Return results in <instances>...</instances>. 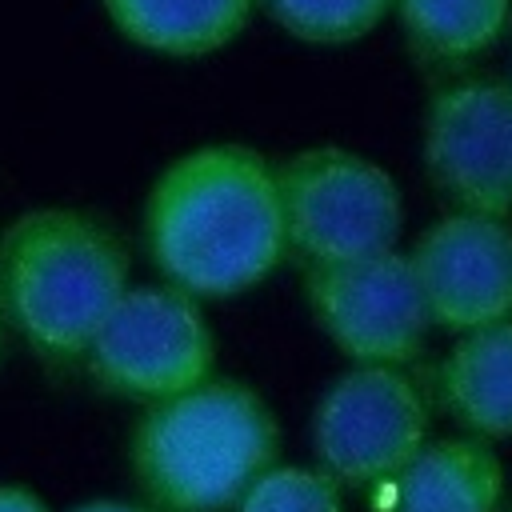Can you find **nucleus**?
<instances>
[{"label":"nucleus","mask_w":512,"mask_h":512,"mask_svg":"<svg viewBox=\"0 0 512 512\" xmlns=\"http://www.w3.org/2000/svg\"><path fill=\"white\" fill-rule=\"evenodd\" d=\"M144 248L192 300L256 288L288 252L276 168L240 144L176 156L144 200Z\"/></svg>","instance_id":"f257e3e1"},{"label":"nucleus","mask_w":512,"mask_h":512,"mask_svg":"<svg viewBox=\"0 0 512 512\" xmlns=\"http://www.w3.org/2000/svg\"><path fill=\"white\" fill-rule=\"evenodd\" d=\"M128 248L80 208H28L0 232V296L12 332L48 368L84 364L128 292Z\"/></svg>","instance_id":"f03ea898"},{"label":"nucleus","mask_w":512,"mask_h":512,"mask_svg":"<svg viewBox=\"0 0 512 512\" xmlns=\"http://www.w3.org/2000/svg\"><path fill=\"white\" fill-rule=\"evenodd\" d=\"M276 448L272 408L248 384L208 376L144 408L128 464L152 512H228L272 468Z\"/></svg>","instance_id":"7ed1b4c3"},{"label":"nucleus","mask_w":512,"mask_h":512,"mask_svg":"<svg viewBox=\"0 0 512 512\" xmlns=\"http://www.w3.org/2000/svg\"><path fill=\"white\" fill-rule=\"evenodd\" d=\"M288 248L312 268L392 252L404 204L396 180L360 152L304 148L276 168Z\"/></svg>","instance_id":"20e7f679"},{"label":"nucleus","mask_w":512,"mask_h":512,"mask_svg":"<svg viewBox=\"0 0 512 512\" xmlns=\"http://www.w3.org/2000/svg\"><path fill=\"white\" fill-rule=\"evenodd\" d=\"M216 340L192 296L172 284H132L96 332L84 368L100 392L160 404L212 376Z\"/></svg>","instance_id":"39448f33"},{"label":"nucleus","mask_w":512,"mask_h":512,"mask_svg":"<svg viewBox=\"0 0 512 512\" xmlns=\"http://www.w3.org/2000/svg\"><path fill=\"white\" fill-rule=\"evenodd\" d=\"M428 408L400 368L356 364L336 376L312 412V448L336 484L396 480L428 444Z\"/></svg>","instance_id":"423d86ee"},{"label":"nucleus","mask_w":512,"mask_h":512,"mask_svg":"<svg viewBox=\"0 0 512 512\" xmlns=\"http://www.w3.org/2000/svg\"><path fill=\"white\" fill-rule=\"evenodd\" d=\"M424 172L456 212L512 216V80L468 76L432 92L420 132Z\"/></svg>","instance_id":"0eeeda50"},{"label":"nucleus","mask_w":512,"mask_h":512,"mask_svg":"<svg viewBox=\"0 0 512 512\" xmlns=\"http://www.w3.org/2000/svg\"><path fill=\"white\" fill-rule=\"evenodd\" d=\"M304 292L324 336L356 364L400 368L424 348L432 328L412 260L396 248L332 268H308Z\"/></svg>","instance_id":"6e6552de"},{"label":"nucleus","mask_w":512,"mask_h":512,"mask_svg":"<svg viewBox=\"0 0 512 512\" xmlns=\"http://www.w3.org/2000/svg\"><path fill=\"white\" fill-rule=\"evenodd\" d=\"M428 320L476 332L512 320V224L480 212L432 220L408 252Z\"/></svg>","instance_id":"1a4fd4ad"},{"label":"nucleus","mask_w":512,"mask_h":512,"mask_svg":"<svg viewBox=\"0 0 512 512\" xmlns=\"http://www.w3.org/2000/svg\"><path fill=\"white\" fill-rule=\"evenodd\" d=\"M444 408L476 436H512V320L460 332L436 372Z\"/></svg>","instance_id":"9d476101"},{"label":"nucleus","mask_w":512,"mask_h":512,"mask_svg":"<svg viewBox=\"0 0 512 512\" xmlns=\"http://www.w3.org/2000/svg\"><path fill=\"white\" fill-rule=\"evenodd\" d=\"M504 468L476 436L432 440L396 476V512H496Z\"/></svg>","instance_id":"9b49d317"},{"label":"nucleus","mask_w":512,"mask_h":512,"mask_svg":"<svg viewBox=\"0 0 512 512\" xmlns=\"http://www.w3.org/2000/svg\"><path fill=\"white\" fill-rule=\"evenodd\" d=\"M256 0H104L112 28L160 56H208L240 36Z\"/></svg>","instance_id":"f8f14e48"},{"label":"nucleus","mask_w":512,"mask_h":512,"mask_svg":"<svg viewBox=\"0 0 512 512\" xmlns=\"http://www.w3.org/2000/svg\"><path fill=\"white\" fill-rule=\"evenodd\" d=\"M512 0H400V24L412 52L436 68H460L484 56L508 28Z\"/></svg>","instance_id":"ddd939ff"},{"label":"nucleus","mask_w":512,"mask_h":512,"mask_svg":"<svg viewBox=\"0 0 512 512\" xmlns=\"http://www.w3.org/2000/svg\"><path fill=\"white\" fill-rule=\"evenodd\" d=\"M392 0H264L272 20L308 44H348L372 32Z\"/></svg>","instance_id":"4468645a"},{"label":"nucleus","mask_w":512,"mask_h":512,"mask_svg":"<svg viewBox=\"0 0 512 512\" xmlns=\"http://www.w3.org/2000/svg\"><path fill=\"white\" fill-rule=\"evenodd\" d=\"M232 512H344L340 484L324 468H268Z\"/></svg>","instance_id":"2eb2a0df"},{"label":"nucleus","mask_w":512,"mask_h":512,"mask_svg":"<svg viewBox=\"0 0 512 512\" xmlns=\"http://www.w3.org/2000/svg\"><path fill=\"white\" fill-rule=\"evenodd\" d=\"M0 512H52V508L36 488L20 480H0Z\"/></svg>","instance_id":"dca6fc26"},{"label":"nucleus","mask_w":512,"mask_h":512,"mask_svg":"<svg viewBox=\"0 0 512 512\" xmlns=\"http://www.w3.org/2000/svg\"><path fill=\"white\" fill-rule=\"evenodd\" d=\"M72 512H152V508H148V504H132V500L100 496V500H84V504H76Z\"/></svg>","instance_id":"f3484780"},{"label":"nucleus","mask_w":512,"mask_h":512,"mask_svg":"<svg viewBox=\"0 0 512 512\" xmlns=\"http://www.w3.org/2000/svg\"><path fill=\"white\" fill-rule=\"evenodd\" d=\"M8 336H12V324H8V312H4V296H0V360L8 352Z\"/></svg>","instance_id":"a211bd4d"}]
</instances>
